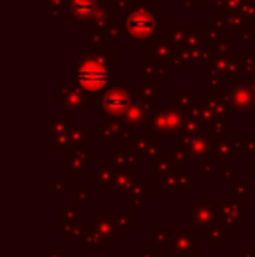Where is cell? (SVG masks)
<instances>
[{
    "label": "cell",
    "instance_id": "cell-16",
    "mask_svg": "<svg viewBox=\"0 0 255 257\" xmlns=\"http://www.w3.org/2000/svg\"><path fill=\"white\" fill-rule=\"evenodd\" d=\"M135 182V166L133 168H116L109 194H121L131 187Z\"/></svg>",
    "mask_w": 255,
    "mask_h": 257
},
{
    "label": "cell",
    "instance_id": "cell-6",
    "mask_svg": "<svg viewBox=\"0 0 255 257\" xmlns=\"http://www.w3.org/2000/svg\"><path fill=\"white\" fill-rule=\"evenodd\" d=\"M114 173L116 166L112 163H96L95 170L86 173V184L88 187H95L96 194H109Z\"/></svg>",
    "mask_w": 255,
    "mask_h": 257
},
{
    "label": "cell",
    "instance_id": "cell-25",
    "mask_svg": "<svg viewBox=\"0 0 255 257\" xmlns=\"http://www.w3.org/2000/svg\"><path fill=\"white\" fill-rule=\"evenodd\" d=\"M178 189V177L177 172L163 175L157 182V193L159 194H177Z\"/></svg>",
    "mask_w": 255,
    "mask_h": 257
},
{
    "label": "cell",
    "instance_id": "cell-8",
    "mask_svg": "<svg viewBox=\"0 0 255 257\" xmlns=\"http://www.w3.org/2000/svg\"><path fill=\"white\" fill-rule=\"evenodd\" d=\"M178 147L184 151L187 161H199V159H208V154L211 151V142L206 137H191V139H180Z\"/></svg>",
    "mask_w": 255,
    "mask_h": 257
},
{
    "label": "cell",
    "instance_id": "cell-10",
    "mask_svg": "<svg viewBox=\"0 0 255 257\" xmlns=\"http://www.w3.org/2000/svg\"><path fill=\"white\" fill-rule=\"evenodd\" d=\"M88 224L95 226L96 229H98L107 240L112 241V243H116V241L121 240V234L123 233H121V231L117 229L116 224H114L112 215H110V210H96L95 215H93L91 219H88Z\"/></svg>",
    "mask_w": 255,
    "mask_h": 257
},
{
    "label": "cell",
    "instance_id": "cell-31",
    "mask_svg": "<svg viewBox=\"0 0 255 257\" xmlns=\"http://www.w3.org/2000/svg\"><path fill=\"white\" fill-rule=\"evenodd\" d=\"M135 257H159V250L154 247L150 248H136Z\"/></svg>",
    "mask_w": 255,
    "mask_h": 257
},
{
    "label": "cell",
    "instance_id": "cell-9",
    "mask_svg": "<svg viewBox=\"0 0 255 257\" xmlns=\"http://www.w3.org/2000/svg\"><path fill=\"white\" fill-rule=\"evenodd\" d=\"M79 82L82 84V88L88 91H98L103 88V84L107 82V72L102 65L96 63H88L81 72H79Z\"/></svg>",
    "mask_w": 255,
    "mask_h": 257
},
{
    "label": "cell",
    "instance_id": "cell-4",
    "mask_svg": "<svg viewBox=\"0 0 255 257\" xmlns=\"http://www.w3.org/2000/svg\"><path fill=\"white\" fill-rule=\"evenodd\" d=\"M95 161V156L86 154L82 147H72V151L65 153L63 175L67 179H81L88 173V163Z\"/></svg>",
    "mask_w": 255,
    "mask_h": 257
},
{
    "label": "cell",
    "instance_id": "cell-18",
    "mask_svg": "<svg viewBox=\"0 0 255 257\" xmlns=\"http://www.w3.org/2000/svg\"><path fill=\"white\" fill-rule=\"evenodd\" d=\"M114 224L123 234H135V212L133 210H110Z\"/></svg>",
    "mask_w": 255,
    "mask_h": 257
},
{
    "label": "cell",
    "instance_id": "cell-29",
    "mask_svg": "<svg viewBox=\"0 0 255 257\" xmlns=\"http://www.w3.org/2000/svg\"><path fill=\"white\" fill-rule=\"evenodd\" d=\"M67 189V184L63 180H56V179H49L48 180V193L49 194H62Z\"/></svg>",
    "mask_w": 255,
    "mask_h": 257
},
{
    "label": "cell",
    "instance_id": "cell-34",
    "mask_svg": "<svg viewBox=\"0 0 255 257\" xmlns=\"http://www.w3.org/2000/svg\"><path fill=\"white\" fill-rule=\"evenodd\" d=\"M238 257H255V250L253 248H239Z\"/></svg>",
    "mask_w": 255,
    "mask_h": 257
},
{
    "label": "cell",
    "instance_id": "cell-11",
    "mask_svg": "<svg viewBox=\"0 0 255 257\" xmlns=\"http://www.w3.org/2000/svg\"><path fill=\"white\" fill-rule=\"evenodd\" d=\"M79 248L81 250H88V248H103V250H109L112 247V241H109L95 226L86 222L84 231H82L81 238H79Z\"/></svg>",
    "mask_w": 255,
    "mask_h": 257
},
{
    "label": "cell",
    "instance_id": "cell-19",
    "mask_svg": "<svg viewBox=\"0 0 255 257\" xmlns=\"http://www.w3.org/2000/svg\"><path fill=\"white\" fill-rule=\"evenodd\" d=\"M175 226H152L150 227V233H152V245L150 247L157 248V250H163L168 248L173 236Z\"/></svg>",
    "mask_w": 255,
    "mask_h": 257
},
{
    "label": "cell",
    "instance_id": "cell-3",
    "mask_svg": "<svg viewBox=\"0 0 255 257\" xmlns=\"http://www.w3.org/2000/svg\"><path fill=\"white\" fill-rule=\"evenodd\" d=\"M121 203L126 205V208L133 212H142L145 208V203L152 200V186L149 179H135L128 191L119 194Z\"/></svg>",
    "mask_w": 255,
    "mask_h": 257
},
{
    "label": "cell",
    "instance_id": "cell-13",
    "mask_svg": "<svg viewBox=\"0 0 255 257\" xmlns=\"http://www.w3.org/2000/svg\"><path fill=\"white\" fill-rule=\"evenodd\" d=\"M129 107V98L123 91H110L103 100V110L112 117H124Z\"/></svg>",
    "mask_w": 255,
    "mask_h": 257
},
{
    "label": "cell",
    "instance_id": "cell-17",
    "mask_svg": "<svg viewBox=\"0 0 255 257\" xmlns=\"http://www.w3.org/2000/svg\"><path fill=\"white\" fill-rule=\"evenodd\" d=\"M231 236H232L231 231H229L227 227L222 226V224L217 222L206 233V248L208 250H218V248H222L224 243H229V241H231Z\"/></svg>",
    "mask_w": 255,
    "mask_h": 257
},
{
    "label": "cell",
    "instance_id": "cell-15",
    "mask_svg": "<svg viewBox=\"0 0 255 257\" xmlns=\"http://www.w3.org/2000/svg\"><path fill=\"white\" fill-rule=\"evenodd\" d=\"M238 158H239L238 149H234L232 142H229V140H225V142L222 140V142L215 144L211 147L210 154H208L210 161H222V163H234L238 161Z\"/></svg>",
    "mask_w": 255,
    "mask_h": 257
},
{
    "label": "cell",
    "instance_id": "cell-21",
    "mask_svg": "<svg viewBox=\"0 0 255 257\" xmlns=\"http://www.w3.org/2000/svg\"><path fill=\"white\" fill-rule=\"evenodd\" d=\"M65 194H68L70 200L77 201V203H95L96 201L95 191H88L86 187H81V186H67Z\"/></svg>",
    "mask_w": 255,
    "mask_h": 257
},
{
    "label": "cell",
    "instance_id": "cell-12",
    "mask_svg": "<svg viewBox=\"0 0 255 257\" xmlns=\"http://www.w3.org/2000/svg\"><path fill=\"white\" fill-rule=\"evenodd\" d=\"M79 205L77 201H65L62 210H56L55 213V229L56 233L63 234V231L72 224H79Z\"/></svg>",
    "mask_w": 255,
    "mask_h": 257
},
{
    "label": "cell",
    "instance_id": "cell-33",
    "mask_svg": "<svg viewBox=\"0 0 255 257\" xmlns=\"http://www.w3.org/2000/svg\"><path fill=\"white\" fill-rule=\"evenodd\" d=\"M246 177L248 179H255V161L246 163Z\"/></svg>",
    "mask_w": 255,
    "mask_h": 257
},
{
    "label": "cell",
    "instance_id": "cell-26",
    "mask_svg": "<svg viewBox=\"0 0 255 257\" xmlns=\"http://www.w3.org/2000/svg\"><path fill=\"white\" fill-rule=\"evenodd\" d=\"M222 172H224V179H222V186L225 187H232L236 182H238L241 177H239V172L234 168H231V163H222Z\"/></svg>",
    "mask_w": 255,
    "mask_h": 257
},
{
    "label": "cell",
    "instance_id": "cell-1",
    "mask_svg": "<svg viewBox=\"0 0 255 257\" xmlns=\"http://www.w3.org/2000/svg\"><path fill=\"white\" fill-rule=\"evenodd\" d=\"M182 215L185 219H191L192 226L197 229V233L206 234L218 220V203L217 201H208L206 194L199 193L197 201L191 203V208L184 210Z\"/></svg>",
    "mask_w": 255,
    "mask_h": 257
},
{
    "label": "cell",
    "instance_id": "cell-14",
    "mask_svg": "<svg viewBox=\"0 0 255 257\" xmlns=\"http://www.w3.org/2000/svg\"><path fill=\"white\" fill-rule=\"evenodd\" d=\"M220 208L224 210V212H227V213H231V215H234L236 219H238L239 222H241V226H246V217H245L246 200H245V198L236 196L234 193H225L224 198H222Z\"/></svg>",
    "mask_w": 255,
    "mask_h": 257
},
{
    "label": "cell",
    "instance_id": "cell-30",
    "mask_svg": "<svg viewBox=\"0 0 255 257\" xmlns=\"http://www.w3.org/2000/svg\"><path fill=\"white\" fill-rule=\"evenodd\" d=\"M197 175L201 177V179H213L215 177V170H213V161H210V159H206V161L201 165L199 168V173Z\"/></svg>",
    "mask_w": 255,
    "mask_h": 257
},
{
    "label": "cell",
    "instance_id": "cell-20",
    "mask_svg": "<svg viewBox=\"0 0 255 257\" xmlns=\"http://www.w3.org/2000/svg\"><path fill=\"white\" fill-rule=\"evenodd\" d=\"M68 137H70L72 147H82L84 149L86 146H93L95 144V139H93L91 133H88L86 126H74L68 132Z\"/></svg>",
    "mask_w": 255,
    "mask_h": 257
},
{
    "label": "cell",
    "instance_id": "cell-27",
    "mask_svg": "<svg viewBox=\"0 0 255 257\" xmlns=\"http://www.w3.org/2000/svg\"><path fill=\"white\" fill-rule=\"evenodd\" d=\"M232 193L236 194V196H239V198H248L250 194H253L255 193V187L253 186H250V182H248V179H239L238 182L232 186Z\"/></svg>",
    "mask_w": 255,
    "mask_h": 257
},
{
    "label": "cell",
    "instance_id": "cell-23",
    "mask_svg": "<svg viewBox=\"0 0 255 257\" xmlns=\"http://www.w3.org/2000/svg\"><path fill=\"white\" fill-rule=\"evenodd\" d=\"M177 177H178V189H177V194H191L192 189H196L199 186V180L196 177H192V172L189 170H180L177 172Z\"/></svg>",
    "mask_w": 255,
    "mask_h": 257
},
{
    "label": "cell",
    "instance_id": "cell-35",
    "mask_svg": "<svg viewBox=\"0 0 255 257\" xmlns=\"http://www.w3.org/2000/svg\"><path fill=\"white\" fill-rule=\"evenodd\" d=\"M253 247H255V236H253Z\"/></svg>",
    "mask_w": 255,
    "mask_h": 257
},
{
    "label": "cell",
    "instance_id": "cell-22",
    "mask_svg": "<svg viewBox=\"0 0 255 257\" xmlns=\"http://www.w3.org/2000/svg\"><path fill=\"white\" fill-rule=\"evenodd\" d=\"M136 158L133 156V153L129 149L124 147H116L112 151V165L116 168H133L135 166Z\"/></svg>",
    "mask_w": 255,
    "mask_h": 257
},
{
    "label": "cell",
    "instance_id": "cell-5",
    "mask_svg": "<svg viewBox=\"0 0 255 257\" xmlns=\"http://www.w3.org/2000/svg\"><path fill=\"white\" fill-rule=\"evenodd\" d=\"M182 163L184 161H182L180 156H178L177 147H163V149H161V154L152 161L150 175L161 179V177L168 175V173L180 172Z\"/></svg>",
    "mask_w": 255,
    "mask_h": 257
},
{
    "label": "cell",
    "instance_id": "cell-2",
    "mask_svg": "<svg viewBox=\"0 0 255 257\" xmlns=\"http://www.w3.org/2000/svg\"><path fill=\"white\" fill-rule=\"evenodd\" d=\"M194 226H175L173 236L166 248V257H197L199 238Z\"/></svg>",
    "mask_w": 255,
    "mask_h": 257
},
{
    "label": "cell",
    "instance_id": "cell-24",
    "mask_svg": "<svg viewBox=\"0 0 255 257\" xmlns=\"http://www.w3.org/2000/svg\"><path fill=\"white\" fill-rule=\"evenodd\" d=\"M70 147H72L70 137H67L65 133H56V135H51V140H49V154L68 153V149H70Z\"/></svg>",
    "mask_w": 255,
    "mask_h": 257
},
{
    "label": "cell",
    "instance_id": "cell-32",
    "mask_svg": "<svg viewBox=\"0 0 255 257\" xmlns=\"http://www.w3.org/2000/svg\"><path fill=\"white\" fill-rule=\"evenodd\" d=\"M39 257H65V254L62 250H55V248H44L41 250Z\"/></svg>",
    "mask_w": 255,
    "mask_h": 257
},
{
    "label": "cell",
    "instance_id": "cell-28",
    "mask_svg": "<svg viewBox=\"0 0 255 257\" xmlns=\"http://www.w3.org/2000/svg\"><path fill=\"white\" fill-rule=\"evenodd\" d=\"M82 231H84V226H81V224H72V226H68L67 229L63 231V234H62L63 241L70 243V241H74V240H79Z\"/></svg>",
    "mask_w": 255,
    "mask_h": 257
},
{
    "label": "cell",
    "instance_id": "cell-7",
    "mask_svg": "<svg viewBox=\"0 0 255 257\" xmlns=\"http://www.w3.org/2000/svg\"><path fill=\"white\" fill-rule=\"evenodd\" d=\"M126 149L131 151L133 156L136 158V161L138 159L140 161H154L161 154L163 147H159L156 137H149L147 133H142V135H138L128 144Z\"/></svg>",
    "mask_w": 255,
    "mask_h": 257
}]
</instances>
